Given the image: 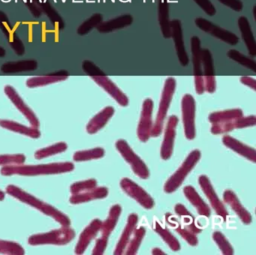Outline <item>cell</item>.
<instances>
[{
    "label": "cell",
    "instance_id": "23",
    "mask_svg": "<svg viewBox=\"0 0 256 255\" xmlns=\"http://www.w3.org/2000/svg\"><path fill=\"white\" fill-rule=\"evenodd\" d=\"M238 27L240 31L241 38L248 50V54L252 56H256V42L252 30L248 20L246 16H240L238 19Z\"/></svg>",
    "mask_w": 256,
    "mask_h": 255
},
{
    "label": "cell",
    "instance_id": "35",
    "mask_svg": "<svg viewBox=\"0 0 256 255\" xmlns=\"http://www.w3.org/2000/svg\"><path fill=\"white\" fill-rule=\"evenodd\" d=\"M67 148H68V145L66 142H58L53 145L37 150L34 154V157L37 160H41V159L64 152Z\"/></svg>",
    "mask_w": 256,
    "mask_h": 255
},
{
    "label": "cell",
    "instance_id": "29",
    "mask_svg": "<svg viewBox=\"0 0 256 255\" xmlns=\"http://www.w3.org/2000/svg\"><path fill=\"white\" fill-rule=\"evenodd\" d=\"M166 219L168 224L172 226L176 232H178L188 243V244L192 246H198V240L196 236V234H193L186 226L180 223L179 220L170 213L166 214Z\"/></svg>",
    "mask_w": 256,
    "mask_h": 255
},
{
    "label": "cell",
    "instance_id": "15",
    "mask_svg": "<svg viewBox=\"0 0 256 255\" xmlns=\"http://www.w3.org/2000/svg\"><path fill=\"white\" fill-rule=\"evenodd\" d=\"M170 30H172V37L174 42L175 50H176V56L181 66H188L190 62V58L188 56L186 50L185 44H184V33H182V24L178 19L170 20Z\"/></svg>",
    "mask_w": 256,
    "mask_h": 255
},
{
    "label": "cell",
    "instance_id": "44",
    "mask_svg": "<svg viewBox=\"0 0 256 255\" xmlns=\"http://www.w3.org/2000/svg\"><path fill=\"white\" fill-rule=\"evenodd\" d=\"M26 160L24 154H0V166L23 164Z\"/></svg>",
    "mask_w": 256,
    "mask_h": 255
},
{
    "label": "cell",
    "instance_id": "12",
    "mask_svg": "<svg viewBox=\"0 0 256 255\" xmlns=\"http://www.w3.org/2000/svg\"><path fill=\"white\" fill-rule=\"evenodd\" d=\"M4 92L7 97L11 100L13 104L17 108V109L28 118L30 124L34 128H38L40 127V121L38 117L36 115L32 110L25 103L20 94L16 91L14 87L10 85L6 86L4 88Z\"/></svg>",
    "mask_w": 256,
    "mask_h": 255
},
{
    "label": "cell",
    "instance_id": "43",
    "mask_svg": "<svg viewBox=\"0 0 256 255\" xmlns=\"http://www.w3.org/2000/svg\"><path fill=\"white\" fill-rule=\"evenodd\" d=\"M97 186V181L95 178H90L84 181L76 182L70 186V192L72 194H77L86 190L95 188Z\"/></svg>",
    "mask_w": 256,
    "mask_h": 255
},
{
    "label": "cell",
    "instance_id": "28",
    "mask_svg": "<svg viewBox=\"0 0 256 255\" xmlns=\"http://www.w3.org/2000/svg\"><path fill=\"white\" fill-rule=\"evenodd\" d=\"M158 20L163 37L166 39L172 37L170 19H169L168 0H158Z\"/></svg>",
    "mask_w": 256,
    "mask_h": 255
},
{
    "label": "cell",
    "instance_id": "18",
    "mask_svg": "<svg viewBox=\"0 0 256 255\" xmlns=\"http://www.w3.org/2000/svg\"><path fill=\"white\" fill-rule=\"evenodd\" d=\"M102 224V222L100 219H94L84 230L79 237L78 242L76 249H74L76 254H83L84 253L85 250L89 246L90 243L96 236L97 234L101 230Z\"/></svg>",
    "mask_w": 256,
    "mask_h": 255
},
{
    "label": "cell",
    "instance_id": "51",
    "mask_svg": "<svg viewBox=\"0 0 256 255\" xmlns=\"http://www.w3.org/2000/svg\"><path fill=\"white\" fill-rule=\"evenodd\" d=\"M6 194L2 190H0V201L4 200L5 199Z\"/></svg>",
    "mask_w": 256,
    "mask_h": 255
},
{
    "label": "cell",
    "instance_id": "20",
    "mask_svg": "<svg viewBox=\"0 0 256 255\" xmlns=\"http://www.w3.org/2000/svg\"><path fill=\"white\" fill-rule=\"evenodd\" d=\"M222 142L226 147L233 150L242 157L251 160L253 163L256 162V150L252 147L246 145L244 142L235 139L230 135H224L222 138Z\"/></svg>",
    "mask_w": 256,
    "mask_h": 255
},
{
    "label": "cell",
    "instance_id": "33",
    "mask_svg": "<svg viewBox=\"0 0 256 255\" xmlns=\"http://www.w3.org/2000/svg\"><path fill=\"white\" fill-rule=\"evenodd\" d=\"M68 75H48V76H34L26 80V86L29 88L44 86L48 84L61 82L68 79Z\"/></svg>",
    "mask_w": 256,
    "mask_h": 255
},
{
    "label": "cell",
    "instance_id": "34",
    "mask_svg": "<svg viewBox=\"0 0 256 255\" xmlns=\"http://www.w3.org/2000/svg\"><path fill=\"white\" fill-rule=\"evenodd\" d=\"M242 116H244V112H242V110L236 108V109L211 112L208 118L212 124H214V123L230 121V120H235V118H239Z\"/></svg>",
    "mask_w": 256,
    "mask_h": 255
},
{
    "label": "cell",
    "instance_id": "2",
    "mask_svg": "<svg viewBox=\"0 0 256 255\" xmlns=\"http://www.w3.org/2000/svg\"><path fill=\"white\" fill-rule=\"evenodd\" d=\"M74 169V164L72 162L46 164L37 165H8L0 170L2 176H38L52 175V174H65L72 172Z\"/></svg>",
    "mask_w": 256,
    "mask_h": 255
},
{
    "label": "cell",
    "instance_id": "7",
    "mask_svg": "<svg viewBox=\"0 0 256 255\" xmlns=\"http://www.w3.org/2000/svg\"><path fill=\"white\" fill-rule=\"evenodd\" d=\"M181 110L186 138L192 140L196 136V100L192 94H184L181 100Z\"/></svg>",
    "mask_w": 256,
    "mask_h": 255
},
{
    "label": "cell",
    "instance_id": "4",
    "mask_svg": "<svg viewBox=\"0 0 256 255\" xmlns=\"http://www.w3.org/2000/svg\"><path fill=\"white\" fill-rule=\"evenodd\" d=\"M74 237L76 231L70 226H67L60 229L54 230L50 232L31 236L28 238V243L34 246L42 244L65 246L68 244Z\"/></svg>",
    "mask_w": 256,
    "mask_h": 255
},
{
    "label": "cell",
    "instance_id": "42",
    "mask_svg": "<svg viewBox=\"0 0 256 255\" xmlns=\"http://www.w3.org/2000/svg\"><path fill=\"white\" fill-rule=\"evenodd\" d=\"M212 240L216 243L218 248L221 250L222 253L224 255L234 254V248L227 238L221 232L216 231L212 234Z\"/></svg>",
    "mask_w": 256,
    "mask_h": 255
},
{
    "label": "cell",
    "instance_id": "3",
    "mask_svg": "<svg viewBox=\"0 0 256 255\" xmlns=\"http://www.w3.org/2000/svg\"><path fill=\"white\" fill-rule=\"evenodd\" d=\"M176 80L172 76H169L164 81L156 118L154 126H152V132H151V136L157 138L162 132L164 120H166L168 111L170 108L172 99H173L174 94L176 90Z\"/></svg>",
    "mask_w": 256,
    "mask_h": 255
},
{
    "label": "cell",
    "instance_id": "37",
    "mask_svg": "<svg viewBox=\"0 0 256 255\" xmlns=\"http://www.w3.org/2000/svg\"><path fill=\"white\" fill-rule=\"evenodd\" d=\"M132 234V238L128 242L126 247L127 249L126 250L125 254L126 255H134L137 254L139 247L142 244V240L146 234V230L144 226H140L138 229L134 230Z\"/></svg>",
    "mask_w": 256,
    "mask_h": 255
},
{
    "label": "cell",
    "instance_id": "36",
    "mask_svg": "<svg viewBox=\"0 0 256 255\" xmlns=\"http://www.w3.org/2000/svg\"><path fill=\"white\" fill-rule=\"evenodd\" d=\"M104 150L101 147L91 148V150L78 151L73 156L74 162H86V160H95L104 157Z\"/></svg>",
    "mask_w": 256,
    "mask_h": 255
},
{
    "label": "cell",
    "instance_id": "5",
    "mask_svg": "<svg viewBox=\"0 0 256 255\" xmlns=\"http://www.w3.org/2000/svg\"><path fill=\"white\" fill-rule=\"evenodd\" d=\"M200 152L198 150H193L187 156L186 158L182 162L178 170L170 176L164 186V192L167 194L174 192L186 178L188 174L192 170L193 168L197 164L200 158Z\"/></svg>",
    "mask_w": 256,
    "mask_h": 255
},
{
    "label": "cell",
    "instance_id": "50",
    "mask_svg": "<svg viewBox=\"0 0 256 255\" xmlns=\"http://www.w3.org/2000/svg\"><path fill=\"white\" fill-rule=\"evenodd\" d=\"M152 254L154 255L166 254V253L160 250V248H154L152 250Z\"/></svg>",
    "mask_w": 256,
    "mask_h": 255
},
{
    "label": "cell",
    "instance_id": "32",
    "mask_svg": "<svg viewBox=\"0 0 256 255\" xmlns=\"http://www.w3.org/2000/svg\"><path fill=\"white\" fill-rule=\"evenodd\" d=\"M152 228L162 238L164 242L169 246L172 250L178 252L180 250V244L178 238L167 228L163 226L160 222H154Z\"/></svg>",
    "mask_w": 256,
    "mask_h": 255
},
{
    "label": "cell",
    "instance_id": "38",
    "mask_svg": "<svg viewBox=\"0 0 256 255\" xmlns=\"http://www.w3.org/2000/svg\"><path fill=\"white\" fill-rule=\"evenodd\" d=\"M227 56L230 60H234L236 62L239 63L241 66H244L246 68L250 69L252 72H256V62L254 60L246 56L241 54L236 50H229L227 52Z\"/></svg>",
    "mask_w": 256,
    "mask_h": 255
},
{
    "label": "cell",
    "instance_id": "39",
    "mask_svg": "<svg viewBox=\"0 0 256 255\" xmlns=\"http://www.w3.org/2000/svg\"><path fill=\"white\" fill-rule=\"evenodd\" d=\"M38 64L36 61H20L17 62L6 63L2 66L4 72H18L23 70H34L36 68Z\"/></svg>",
    "mask_w": 256,
    "mask_h": 255
},
{
    "label": "cell",
    "instance_id": "26",
    "mask_svg": "<svg viewBox=\"0 0 256 255\" xmlns=\"http://www.w3.org/2000/svg\"><path fill=\"white\" fill-rule=\"evenodd\" d=\"M108 195V189L106 187H96L95 188L77 194H72L70 202L72 204H80L94 200L103 199Z\"/></svg>",
    "mask_w": 256,
    "mask_h": 255
},
{
    "label": "cell",
    "instance_id": "10",
    "mask_svg": "<svg viewBox=\"0 0 256 255\" xmlns=\"http://www.w3.org/2000/svg\"><path fill=\"white\" fill-rule=\"evenodd\" d=\"M191 51L192 54L193 72H194V87L198 94L204 92V82L202 73V56H200V40L198 36L191 38Z\"/></svg>",
    "mask_w": 256,
    "mask_h": 255
},
{
    "label": "cell",
    "instance_id": "40",
    "mask_svg": "<svg viewBox=\"0 0 256 255\" xmlns=\"http://www.w3.org/2000/svg\"><path fill=\"white\" fill-rule=\"evenodd\" d=\"M0 254L10 255H24L25 250L18 243L0 240Z\"/></svg>",
    "mask_w": 256,
    "mask_h": 255
},
{
    "label": "cell",
    "instance_id": "22",
    "mask_svg": "<svg viewBox=\"0 0 256 255\" xmlns=\"http://www.w3.org/2000/svg\"><path fill=\"white\" fill-rule=\"evenodd\" d=\"M114 112V108L112 106H106L102 110L95 116L92 117L86 124V130L88 133L90 134H94L100 132L108 122Z\"/></svg>",
    "mask_w": 256,
    "mask_h": 255
},
{
    "label": "cell",
    "instance_id": "30",
    "mask_svg": "<svg viewBox=\"0 0 256 255\" xmlns=\"http://www.w3.org/2000/svg\"><path fill=\"white\" fill-rule=\"evenodd\" d=\"M122 212V208L120 206L116 204L110 208L109 211L108 217L102 224L101 231L102 236L109 238L112 231L114 230L120 216Z\"/></svg>",
    "mask_w": 256,
    "mask_h": 255
},
{
    "label": "cell",
    "instance_id": "14",
    "mask_svg": "<svg viewBox=\"0 0 256 255\" xmlns=\"http://www.w3.org/2000/svg\"><path fill=\"white\" fill-rule=\"evenodd\" d=\"M200 56H202V64L203 66L204 73L203 74L204 91L212 94L215 92L216 90L212 54L208 48H203L200 51Z\"/></svg>",
    "mask_w": 256,
    "mask_h": 255
},
{
    "label": "cell",
    "instance_id": "8",
    "mask_svg": "<svg viewBox=\"0 0 256 255\" xmlns=\"http://www.w3.org/2000/svg\"><path fill=\"white\" fill-rule=\"evenodd\" d=\"M194 24H196V26L202 31L209 33L211 36L222 40L224 43L228 44L230 45H236V44L239 43L240 38L236 34L212 24V22L205 18H196L194 20Z\"/></svg>",
    "mask_w": 256,
    "mask_h": 255
},
{
    "label": "cell",
    "instance_id": "24",
    "mask_svg": "<svg viewBox=\"0 0 256 255\" xmlns=\"http://www.w3.org/2000/svg\"><path fill=\"white\" fill-rule=\"evenodd\" d=\"M132 22L133 16L131 14H122L104 22L102 21L96 28L100 32L109 33L130 26Z\"/></svg>",
    "mask_w": 256,
    "mask_h": 255
},
{
    "label": "cell",
    "instance_id": "41",
    "mask_svg": "<svg viewBox=\"0 0 256 255\" xmlns=\"http://www.w3.org/2000/svg\"><path fill=\"white\" fill-rule=\"evenodd\" d=\"M102 20L103 16L101 14H94L89 19L86 20L85 22H84L80 25V26L78 30V32L82 36L88 34L92 28L98 26L102 22Z\"/></svg>",
    "mask_w": 256,
    "mask_h": 255
},
{
    "label": "cell",
    "instance_id": "13",
    "mask_svg": "<svg viewBox=\"0 0 256 255\" xmlns=\"http://www.w3.org/2000/svg\"><path fill=\"white\" fill-rule=\"evenodd\" d=\"M198 183L200 188L209 200L210 202L212 208L215 210L217 216H220L222 218L223 220H226L228 216V212L218 196H217L209 178L205 175L200 176L198 178Z\"/></svg>",
    "mask_w": 256,
    "mask_h": 255
},
{
    "label": "cell",
    "instance_id": "6",
    "mask_svg": "<svg viewBox=\"0 0 256 255\" xmlns=\"http://www.w3.org/2000/svg\"><path fill=\"white\" fill-rule=\"evenodd\" d=\"M118 151L120 153L127 163L130 164L132 170L139 178L146 180L149 178L150 171L142 158L133 151L125 140H119L115 144Z\"/></svg>",
    "mask_w": 256,
    "mask_h": 255
},
{
    "label": "cell",
    "instance_id": "45",
    "mask_svg": "<svg viewBox=\"0 0 256 255\" xmlns=\"http://www.w3.org/2000/svg\"><path fill=\"white\" fill-rule=\"evenodd\" d=\"M82 68H83V70H84V72H86V74L90 76L106 75L104 72L98 66H96L92 62L89 61V60H85L84 62Z\"/></svg>",
    "mask_w": 256,
    "mask_h": 255
},
{
    "label": "cell",
    "instance_id": "19",
    "mask_svg": "<svg viewBox=\"0 0 256 255\" xmlns=\"http://www.w3.org/2000/svg\"><path fill=\"white\" fill-rule=\"evenodd\" d=\"M223 200L224 202L227 204L234 212L236 213V216L240 218L241 222L244 224H250L252 222V214L247 211L246 208H244L241 204L240 201L238 199L234 192L232 190H224L223 193Z\"/></svg>",
    "mask_w": 256,
    "mask_h": 255
},
{
    "label": "cell",
    "instance_id": "17",
    "mask_svg": "<svg viewBox=\"0 0 256 255\" xmlns=\"http://www.w3.org/2000/svg\"><path fill=\"white\" fill-rule=\"evenodd\" d=\"M91 78L104 91L107 92L120 106H128L130 100L126 94L108 76L102 75V76H91Z\"/></svg>",
    "mask_w": 256,
    "mask_h": 255
},
{
    "label": "cell",
    "instance_id": "47",
    "mask_svg": "<svg viewBox=\"0 0 256 255\" xmlns=\"http://www.w3.org/2000/svg\"><path fill=\"white\" fill-rule=\"evenodd\" d=\"M108 242V237H104L102 236L100 238H98L96 242L95 247H94V250H92V254H103L104 250H106V248H107Z\"/></svg>",
    "mask_w": 256,
    "mask_h": 255
},
{
    "label": "cell",
    "instance_id": "9",
    "mask_svg": "<svg viewBox=\"0 0 256 255\" xmlns=\"http://www.w3.org/2000/svg\"><path fill=\"white\" fill-rule=\"evenodd\" d=\"M120 187L130 198H133L146 210L154 208L155 205L152 196L138 184L128 178H124L120 181Z\"/></svg>",
    "mask_w": 256,
    "mask_h": 255
},
{
    "label": "cell",
    "instance_id": "16",
    "mask_svg": "<svg viewBox=\"0 0 256 255\" xmlns=\"http://www.w3.org/2000/svg\"><path fill=\"white\" fill-rule=\"evenodd\" d=\"M178 122L179 118L175 115L170 116L168 120L167 126L164 130V139L161 147V158L163 160H168L172 157Z\"/></svg>",
    "mask_w": 256,
    "mask_h": 255
},
{
    "label": "cell",
    "instance_id": "27",
    "mask_svg": "<svg viewBox=\"0 0 256 255\" xmlns=\"http://www.w3.org/2000/svg\"><path fill=\"white\" fill-rule=\"evenodd\" d=\"M0 126L7 130L25 135L34 139H37L41 136V132L37 128L28 127L12 120H0Z\"/></svg>",
    "mask_w": 256,
    "mask_h": 255
},
{
    "label": "cell",
    "instance_id": "21",
    "mask_svg": "<svg viewBox=\"0 0 256 255\" xmlns=\"http://www.w3.org/2000/svg\"><path fill=\"white\" fill-rule=\"evenodd\" d=\"M138 222V216L137 214L132 213V214L128 216L126 225V228H124L122 235H121L119 242H118V244H116L114 254H124L128 242H130V240H131L133 232L136 229Z\"/></svg>",
    "mask_w": 256,
    "mask_h": 255
},
{
    "label": "cell",
    "instance_id": "31",
    "mask_svg": "<svg viewBox=\"0 0 256 255\" xmlns=\"http://www.w3.org/2000/svg\"><path fill=\"white\" fill-rule=\"evenodd\" d=\"M174 211L176 214L180 217L184 226L190 229L193 234H198L202 232V228L196 225L194 216L187 210L182 204H178L174 206Z\"/></svg>",
    "mask_w": 256,
    "mask_h": 255
},
{
    "label": "cell",
    "instance_id": "49",
    "mask_svg": "<svg viewBox=\"0 0 256 255\" xmlns=\"http://www.w3.org/2000/svg\"><path fill=\"white\" fill-rule=\"evenodd\" d=\"M240 82H242L244 85L252 88L254 91H256V80L254 78L247 76H241Z\"/></svg>",
    "mask_w": 256,
    "mask_h": 255
},
{
    "label": "cell",
    "instance_id": "1",
    "mask_svg": "<svg viewBox=\"0 0 256 255\" xmlns=\"http://www.w3.org/2000/svg\"><path fill=\"white\" fill-rule=\"evenodd\" d=\"M6 193L10 196L16 198L18 200L22 201L24 204H28L36 210H40L46 216H50L56 220L58 223L62 226H67L71 225V220L68 216L60 211L50 204H47L44 201L38 199L36 196L30 194L28 192H25L23 189L14 184H10L7 186Z\"/></svg>",
    "mask_w": 256,
    "mask_h": 255
},
{
    "label": "cell",
    "instance_id": "46",
    "mask_svg": "<svg viewBox=\"0 0 256 255\" xmlns=\"http://www.w3.org/2000/svg\"><path fill=\"white\" fill-rule=\"evenodd\" d=\"M206 14L214 16L216 13L215 6L211 2L210 0H193Z\"/></svg>",
    "mask_w": 256,
    "mask_h": 255
},
{
    "label": "cell",
    "instance_id": "11",
    "mask_svg": "<svg viewBox=\"0 0 256 255\" xmlns=\"http://www.w3.org/2000/svg\"><path fill=\"white\" fill-rule=\"evenodd\" d=\"M152 111L154 102L152 99H145L142 105V114L137 130L138 138L143 142H146L151 136L152 129Z\"/></svg>",
    "mask_w": 256,
    "mask_h": 255
},
{
    "label": "cell",
    "instance_id": "25",
    "mask_svg": "<svg viewBox=\"0 0 256 255\" xmlns=\"http://www.w3.org/2000/svg\"><path fill=\"white\" fill-rule=\"evenodd\" d=\"M184 193L186 198L194 206L197 210L198 213L200 216L209 218L210 216L211 211L208 204L203 200L200 195L198 194L194 187L192 186H186L184 188Z\"/></svg>",
    "mask_w": 256,
    "mask_h": 255
},
{
    "label": "cell",
    "instance_id": "48",
    "mask_svg": "<svg viewBox=\"0 0 256 255\" xmlns=\"http://www.w3.org/2000/svg\"><path fill=\"white\" fill-rule=\"evenodd\" d=\"M218 1L235 12H241L244 8V3L241 0H218Z\"/></svg>",
    "mask_w": 256,
    "mask_h": 255
}]
</instances>
